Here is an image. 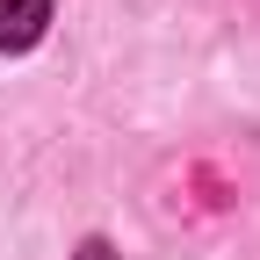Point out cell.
<instances>
[{"label":"cell","mask_w":260,"mask_h":260,"mask_svg":"<svg viewBox=\"0 0 260 260\" xmlns=\"http://www.w3.org/2000/svg\"><path fill=\"white\" fill-rule=\"evenodd\" d=\"M80 260H109V246H102V239H87V246H80Z\"/></svg>","instance_id":"7a4b0ae2"},{"label":"cell","mask_w":260,"mask_h":260,"mask_svg":"<svg viewBox=\"0 0 260 260\" xmlns=\"http://www.w3.org/2000/svg\"><path fill=\"white\" fill-rule=\"evenodd\" d=\"M51 22V0H0V51H29Z\"/></svg>","instance_id":"6da1fadb"}]
</instances>
